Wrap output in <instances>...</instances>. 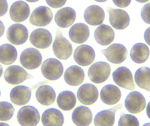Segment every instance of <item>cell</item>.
<instances>
[{"label": "cell", "mask_w": 150, "mask_h": 126, "mask_svg": "<svg viewBox=\"0 0 150 126\" xmlns=\"http://www.w3.org/2000/svg\"><path fill=\"white\" fill-rule=\"evenodd\" d=\"M33 45L39 49L48 48L52 42V37L50 32L45 29L40 28L33 31L30 37Z\"/></svg>", "instance_id": "9a60e30c"}, {"label": "cell", "mask_w": 150, "mask_h": 126, "mask_svg": "<svg viewBox=\"0 0 150 126\" xmlns=\"http://www.w3.org/2000/svg\"><path fill=\"white\" fill-rule=\"evenodd\" d=\"M141 16L145 23L150 24V3L143 6L141 11Z\"/></svg>", "instance_id": "836d02e7"}, {"label": "cell", "mask_w": 150, "mask_h": 126, "mask_svg": "<svg viewBox=\"0 0 150 126\" xmlns=\"http://www.w3.org/2000/svg\"><path fill=\"white\" fill-rule=\"evenodd\" d=\"M41 70L42 75L46 78L54 81L61 77L64 68L59 61L55 58H49L42 63Z\"/></svg>", "instance_id": "277c9868"}, {"label": "cell", "mask_w": 150, "mask_h": 126, "mask_svg": "<svg viewBox=\"0 0 150 126\" xmlns=\"http://www.w3.org/2000/svg\"><path fill=\"white\" fill-rule=\"evenodd\" d=\"M118 125L139 126V121L133 115L124 114L123 113H122L120 114V118L118 123Z\"/></svg>", "instance_id": "d6a6232c"}, {"label": "cell", "mask_w": 150, "mask_h": 126, "mask_svg": "<svg viewBox=\"0 0 150 126\" xmlns=\"http://www.w3.org/2000/svg\"><path fill=\"white\" fill-rule=\"evenodd\" d=\"M36 97L38 102L42 105L49 106L55 101L56 93L51 86L42 85L37 89Z\"/></svg>", "instance_id": "4316f807"}, {"label": "cell", "mask_w": 150, "mask_h": 126, "mask_svg": "<svg viewBox=\"0 0 150 126\" xmlns=\"http://www.w3.org/2000/svg\"><path fill=\"white\" fill-rule=\"evenodd\" d=\"M38 111L34 106H26L18 111L17 118L19 124L23 126H35L40 120Z\"/></svg>", "instance_id": "5b68a950"}, {"label": "cell", "mask_w": 150, "mask_h": 126, "mask_svg": "<svg viewBox=\"0 0 150 126\" xmlns=\"http://www.w3.org/2000/svg\"><path fill=\"white\" fill-rule=\"evenodd\" d=\"M67 0H46L47 3L53 8H59L65 5Z\"/></svg>", "instance_id": "e575fe53"}, {"label": "cell", "mask_w": 150, "mask_h": 126, "mask_svg": "<svg viewBox=\"0 0 150 126\" xmlns=\"http://www.w3.org/2000/svg\"><path fill=\"white\" fill-rule=\"evenodd\" d=\"M114 4L120 8H126L131 3V0H112Z\"/></svg>", "instance_id": "8d00e7d4"}, {"label": "cell", "mask_w": 150, "mask_h": 126, "mask_svg": "<svg viewBox=\"0 0 150 126\" xmlns=\"http://www.w3.org/2000/svg\"><path fill=\"white\" fill-rule=\"evenodd\" d=\"M48 83H49L48 81H43L35 84L31 88L24 85L16 86L11 91L10 94L11 100L16 105L23 106L26 104L30 99L32 90L39 88L43 84Z\"/></svg>", "instance_id": "6da1fadb"}, {"label": "cell", "mask_w": 150, "mask_h": 126, "mask_svg": "<svg viewBox=\"0 0 150 126\" xmlns=\"http://www.w3.org/2000/svg\"><path fill=\"white\" fill-rule=\"evenodd\" d=\"M146 111H147V116L149 117V118L150 119V101L147 105Z\"/></svg>", "instance_id": "ab89813d"}, {"label": "cell", "mask_w": 150, "mask_h": 126, "mask_svg": "<svg viewBox=\"0 0 150 126\" xmlns=\"http://www.w3.org/2000/svg\"><path fill=\"white\" fill-rule=\"evenodd\" d=\"M72 119L76 125L87 126L92 121V113L88 107L81 106L74 110L72 113Z\"/></svg>", "instance_id": "7402d4cb"}, {"label": "cell", "mask_w": 150, "mask_h": 126, "mask_svg": "<svg viewBox=\"0 0 150 126\" xmlns=\"http://www.w3.org/2000/svg\"><path fill=\"white\" fill-rule=\"evenodd\" d=\"M144 38L146 43L150 46V27L145 30L144 33Z\"/></svg>", "instance_id": "74e56055"}, {"label": "cell", "mask_w": 150, "mask_h": 126, "mask_svg": "<svg viewBox=\"0 0 150 126\" xmlns=\"http://www.w3.org/2000/svg\"><path fill=\"white\" fill-rule=\"evenodd\" d=\"M5 31V27L3 23L0 20V38L3 35Z\"/></svg>", "instance_id": "f35d334b"}, {"label": "cell", "mask_w": 150, "mask_h": 126, "mask_svg": "<svg viewBox=\"0 0 150 126\" xmlns=\"http://www.w3.org/2000/svg\"><path fill=\"white\" fill-rule=\"evenodd\" d=\"M144 126H149L150 125V123H149V124H145V125H144Z\"/></svg>", "instance_id": "bcb514c9"}, {"label": "cell", "mask_w": 150, "mask_h": 126, "mask_svg": "<svg viewBox=\"0 0 150 126\" xmlns=\"http://www.w3.org/2000/svg\"><path fill=\"white\" fill-rule=\"evenodd\" d=\"M8 4L7 0H0V17L3 16L7 13Z\"/></svg>", "instance_id": "d590c367"}, {"label": "cell", "mask_w": 150, "mask_h": 126, "mask_svg": "<svg viewBox=\"0 0 150 126\" xmlns=\"http://www.w3.org/2000/svg\"><path fill=\"white\" fill-rule=\"evenodd\" d=\"M122 107V104H119L109 110L101 111L97 113L94 118V125L96 126H112L113 125L116 111Z\"/></svg>", "instance_id": "ffe728a7"}, {"label": "cell", "mask_w": 150, "mask_h": 126, "mask_svg": "<svg viewBox=\"0 0 150 126\" xmlns=\"http://www.w3.org/2000/svg\"><path fill=\"white\" fill-rule=\"evenodd\" d=\"M0 126H9V125L6 123H0Z\"/></svg>", "instance_id": "f6af8a7d"}, {"label": "cell", "mask_w": 150, "mask_h": 126, "mask_svg": "<svg viewBox=\"0 0 150 126\" xmlns=\"http://www.w3.org/2000/svg\"><path fill=\"white\" fill-rule=\"evenodd\" d=\"M106 10L109 15L110 24L115 29L122 30L128 26L130 18L128 13L123 10L107 7Z\"/></svg>", "instance_id": "30bf717a"}, {"label": "cell", "mask_w": 150, "mask_h": 126, "mask_svg": "<svg viewBox=\"0 0 150 126\" xmlns=\"http://www.w3.org/2000/svg\"><path fill=\"white\" fill-rule=\"evenodd\" d=\"M149 47L143 43H137L133 46L130 52V58L137 63H142L147 61L149 56Z\"/></svg>", "instance_id": "83f0119b"}, {"label": "cell", "mask_w": 150, "mask_h": 126, "mask_svg": "<svg viewBox=\"0 0 150 126\" xmlns=\"http://www.w3.org/2000/svg\"><path fill=\"white\" fill-rule=\"evenodd\" d=\"M18 53L16 48L10 44L0 46V62L4 65H10L16 61Z\"/></svg>", "instance_id": "f546056e"}, {"label": "cell", "mask_w": 150, "mask_h": 126, "mask_svg": "<svg viewBox=\"0 0 150 126\" xmlns=\"http://www.w3.org/2000/svg\"><path fill=\"white\" fill-rule=\"evenodd\" d=\"M25 1L33 3L38 1H39V0H25Z\"/></svg>", "instance_id": "7bdbcfd3"}, {"label": "cell", "mask_w": 150, "mask_h": 126, "mask_svg": "<svg viewBox=\"0 0 150 126\" xmlns=\"http://www.w3.org/2000/svg\"><path fill=\"white\" fill-rule=\"evenodd\" d=\"M95 53L92 47L87 45H82L77 47L74 53L76 63L82 66H87L94 61Z\"/></svg>", "instance_id": "2e32d148"}, {"label": "cell", "mask_w": 150, "mask_h": 126, "mask_svg": "<svg viewBox=\"0 0 150 126\" xmlns=\"http://www.w3.org/2000/svg\"><path fill=\"white\" fill-rule=\"evenodd\" d=\"M57 104L61 110L69 111L74 108L76 103L75 94L70 91H64L59 93L57 98Z\"/></svg>", "instance_id": "f1b7e54d"}, {"label": "cell", "mask_w": 150, "mask_h": 126, "mask_svg": "<svg viewBox=\"0 0 150 126\" xmlns=\"http://www.w3.org/2000/svg\"><path fill=\"white\" fill-rule=\"evenodd\" d=\"M4 77L8 83L18 84L27 79H33L34 76L28 74L21 66L11 65L8 67L4 71Z\"/></svg>", "instance_id": "8992f818"}, {"label": "cell", "mask_w": 150, "mask_h": 126, "mask_svg": "<svg viewBox=\"0 0 150 126\" xmlns=\"http://www.w3.org/2000/svg\"><path fill=\"white\" fill-rule=\"evenodd\" d=\"M27 28L21 24H14L11 25L7 31V37L11 44L20 45L24 44L28 38Z\"/></svg>", "instance_id": "8fae6325"}, {"label": "cell", "mask_w": 150, "mask_h": 126, "mask_svg": "<svg viewBox=\"0 0 150 126\" xmlns=\"http://www.w3.org/2000/svg\"><path fill=\"white\" fill-rule=\"evenodd\" d=\"M146 105L145 98L137 91L131 92L125 99V107L130 113L136 114L141 112L144 110Z\"/></svg>", "instance_id": "4fadbf2b"}, {"label": "cell", "mask_w": 150, "mask_h": 126, "mask_svg": "<svg viewBox=\"0 0 150 126\" xmlns=\"http://www.w3.org/2000/svg\"><path fill=\"white\" fill-rule=\"evenodd\" d=\"M42 61V57L38 50L35 48H27L24 50L20 56V62L23 67L29 70L38 68Z\"/></svg>", "instance_id": "52a82bcc"}, {"label": "cell", "mask_w": 150, "mask_h": 126, "mask_svg": "<svg viewBox=\"0 0 150 126\" xmlns=\"http://www.w3.org/2000/svg\"><path fill=\"white\" fill-rule=\"evenodd\" d=\"M94 38L96 42L101 46H107L113 41L115 32L110 26L106 25H100L94 32Z\"/></svg>", "instance_id": "cb8c5ba5"}, {"label": "cell", "mask_w": 150, "mask_h": 126, "mask_svg": "<svg viewBox=\"0 0 150 126\" xmlns=\"http://www.w3.org/2000/svg\"><path fill=\"white\" fill-rule=\"evenodd\" d=\"M52 47L54 55L59 59L66 60L72 55L73 53L72 44L63 37L60 29H57Z\"/></svg>", "instance_id": "7a4b0ae2"}, {"label": "cell", "mask_w": 150, "mask_h": 126, "mask_svg": "<svg viewBox=\"0 0 150 126\" xmlns=\"http://www.w3.org/2000/svg\"><path fill=\"white\" fill-rule=\"evenodd\" d=\"M100 97L104 103L113 105L120 101L121 97V92L120 89L115 85L108 84L101 90Z\"/></svg>", "instance_id": "44dd1931"}, {"label": "cell", "mask_w": 150, "mask_h": 126, "mask_svg": "<svg viewBox=\"0 0 150 126\" xmlns=\"http://www.w3.org/2000/svg\"><path fill=\"white\" fill-rule=\"evenodd\" d=\"M94 1L98 2H104L106 1L107 0H94Z\"/></svg>", "instance_id": "ee69618b"}, {"label": "cell", "mask_w": 150, "mask_h": 126, "mask_svg": "<svg viewBox=\"0 0 150 126\" xmlns=\"http://www.w3.org/2000/svg\"><path fill=\"white\" fill-rule=\"evenodd\" d=\"M9 14L11 18L14 22L16 23L23 22L30 15V7L24 1H16L11 6Z\"/></svg>", "instance_id": "e0dca14e"}, {"label": "cell", "mask_w": 150, "mask_h": 126, "mask_svg": "<svg viewBox=\"0 0 150 126\" xmlns=\"http://www.w3.org/2000/svg\"><path fill=\"white\" fill-rule=\"evenodd\" d=\"M41 121L44 126H62L64 122V116L58 109L50 108L43 113Z\"/></svg>", "instance_id": "484cf974"}, {"label": "cell", "mask_w": 150, "mask_h": 126, "mask_svg": "<svg viewBox=\"0 0 150 126\" xmlns=\"http://www.w3.org/2000/svg\"><path fill=\"white\" fill-rule=\"evenodd\" d=\"M100 52L109 62L115 64L123 62L127 55V48L123 45L119 44H113L105 50H101Z\"/></svg>", "instance_id": "7c38bea8"}, {"label": "cell", "mask_w": 150, "mask_h": 126, "mask_svg": "<svg viewBox=\"0 0 150 126\" xmlns=\"http://www.w3.org/2000/svg\"><path fill=\"white\" fill-rule=\"evenodd\" d=\"M137 84L140 88L150 92V68L142 67L137 70L134 75Z\"/></svg>", "instance_id": "4dcf8cb0"}, {"label": "cell", "mask_w": 150, "mask_h": 126, "mask_svg": "<svg viewBox=\"0 0 150 126\" xmlns=\"http://www.w3.org/2000/svg\"><path fill=\"white\" fill-rule=\"evenodd\" d=\"M90 36V30L86 25L83 23H78L70 28L69 37L74 43L81 44L85 42Z\"/></svg>", "instance_id": "603a6c76"}, {"label": "cell", "mask_w": 150, "mask_h": 126, "mask_svg": "<svg viewBox=\"0 0 150 126\" xmlns=\"http://www.w3.org/2000/svg\"><path fill=\"white\" fill-rule=\"evenodd\" d=\"M0 96H1V91H0Z\"/></svg>", "instance_id": "7dc6e473"}, {"label": "cell", "mask_w": 150, "mask_h": 126, "mask_svg": "<svg viewBox=\"0 0 150 126\" xmlns=\"http://www.w3.org/2000/svg\"><path fill=\"white\" fill-rule=\"evenodd\" d=\"M111 73V67L106 62L100 61L93 64L88 70L89 78L93 82L100 84L104 82L109 77Z\"/></svg>", "instance_id": "3957f363"}, {"label": "cell", "mask_w": 150, "mask_h": 126, "mask_svg": "<svg viewBox=\"0 0 150 126\" xmlns=\"http://www.w3.org/2000/svg\"><path fill=\"white\" fill-rule=\"evenodd\" d=\"M135 1L141 3H144L147 2L149 0H135Z\"/></svg>", "instance_id": "60d3db41"}, {"label": "cell", "mask_w": 150, "mask_h": 126, "mask_svg": "<svg viewBox=\"0 0 150 126\" xmlns=\"http://www.w3.org/2000/svg\"><path fill=\"white\" fill-rule=\"evenodd\" d=\"M53 19L52 11L46 6H40L34 10L30 16V23L38 27L49 25Z\"/></svg>", "instance_id": "9c48e42d"}, {"label": "cell", "mask_w": 150, "mask_h": 126, "mask_svg": "<svg viewBox=\"0 0 150 126\" xmlns=\"http://www.w3.org/2000/svg\"><path fill=\"white\" fill-rule=\"evenodd\" d=\"M105 14L103 9L97 5L87 7L84 13V18L86 22L91 25H100L104 22Z\"/></svg>", "instance_id": "d6986e66"}, {"label": "cell", "mask_w": 150, "mask_h": 126, "mask_svg": "<svg viewBox=\"0 0 150 126\" xmlns=\"http://www.w3.org/2000/svg\"><path fill=\"white\" fill-rule=\"evenodd\" d=\"M3 72V68L2 67L1 65L0 64V77H1L2 75Z\"/></svg>", "instance_id": "b9f144b4"}, {"label": "cell", "mask_w": 150, "mask_h": 126, "mask_svg": "<svg viewBox=\"0 0 150 126\" xmlns=\"http://www.w3.org/2000/svg\"><path fill=\"white\" fill-rule=\"evenodd\" d=\"M76 18V11L70 7H65L57 11L54 17L55 23L59 27L67 28L74 23Z\"/></svg>", "instance_id": "ac0fdd59"}, {"label": "cell", "mask_w": 150, "mask_h": 126, "mask_svg": "<svg viewBox=\"0 0 150 126\" xmlns=\"http://www.w3.org/2000/svg\"><path fill=\"white\" fill-rule=\"evenodd\" d=\"M85 75L82 68L77 65L69 67L65 71L64 80L69 85L76 86L80 85L84 79Z\"/></svg>", "instance_id": "d4e9b609"}, {"label": "cell", "mask_w": 150, "mask_h": 126, "mask_svg": "<svg viewBox=\"0 0 150 126\" xmlns=\"http://www.w3.org/2000/svg\"><path fill=\"white\" fill-rule=\"evenodd\" d=\"M98 95V91L97 87L90 83L84 84L81 85L77 93L79 102L86 105H90L95 103Z\"/></svg>", "instance_id": "5bb4252c"}, {"label": "cell", "mask_w": 150, "mask_h": 126, "mask_svg": "<svg viewBox=\"0 0 150 126\" xmlns=\"http://www.w3.org/2000/svg\"><path fill=\"white\" fill-rule=\"evenodd\" d=\"M114 82L118 86L129 90L135 89L133 75L129 69L121 67L115 70L112 74Z\"/></svg>", "instance_id": "ba28073f"}, {"label": "cell", "mask_w": 150, "mask_h": 126, "mask_svg": "<svg viewBox=\"0 0 150 126\" xmlns=\"http://www.w3.org/2000/svg\"><path fill=\"white\" fill-rule=\"evenodd\" d=\"M15 109L11 103L8 102H0V120H10L14 115Z\"/></svg>", "instance_id": "1f68e13d"}]
</instances>
